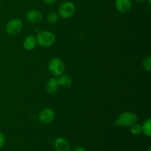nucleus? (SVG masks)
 Instances as JSON below:
<instances>
[{"label":"nucleus","mask_w":151,"mask_h":151,"mask_svg":"<svg viewBox=\"0 0 151 151\" xmlns=\"http://www.w3.org/2000/svg\"><path fill=\"white\" fill-rule=\"evenodd\" d=\"M4 144H5V137L2 133L0 132V148H1Z\"/></svg>","instance_id":"f3484780"},{"label":"nucleus","mask_w":151,"mask_h":151,"mask_svg":"<svg viewBox=\"0 0 151 151\" xmlns=\"http://www.w3.org/2000/svg\"><path fill=\"white\" fill-rule=\"evenodd\" d=\"M54 147L55 151H70V145L66 139L58 137L55 140Z\"/></svg>","instance_id":"1a4fd4ad"},{"label":"nucleus","mask_w":151,"mask_h":151,"mask_svg":"<svg viewBox=\"0 0 151 151\" xmlns=\"http://www.w3.org/2000/svg\"><path fill=\"white\" fill-rule=\"evenodd\" d=\"M37 44V41L36 38L34 35H28L27 37H26L24 41V48L26 50H28V51H30V50H32L33 49L35 48Z\"/></svg>","instance_id":"9d476101"},{"label":"nucleus","mask_w":151,"mask_h":151,"mask_svg":"<svg viewBox=\"0 0 151 151\" xmlns=\"http://www.w3.org/2000/svg\"><path fill=\"white\" fill-rule=\"evenodd\" d=\"M145 1H147V3H148V4H151V0H145Z\"/></svg>","instance_id":"412c9836"},{"label":"nucleus","mask_w":151,"mask_h":151,"mask_svg":"<svg viewBox=\"0 0 151 151\" xmlns=\"http://www.w3.org/2000/svg\"><path fill=\"white\" fill-rule=\"evenodd\" d=\"M49 72L55 77H59L63 74L65 70V63L60 58H53L48 63Z\"/></svg>","instance_id":"7ed1b4c3"},{"label":"nucleus","mask_w":151,"mask_h":151,"mask_svg":"<svg viewBox=\"0 0 151 151\" xmlns=\"http://www.w3.org/2000/svg\"><path fill=\"white\" fill-rule=\"evenodd\" d=\"M73 151H86V150L84 147H81V146H78V147H76L74 149Z\"/></svg>","instance_id":"6ab92c4d"},{"label":"nucleus","mask_w":151,"mask_h":151,"mask_svg":"<svg viewBox=\"0 0 151 151\" xmlns=\"http://www.w3.org/2000/svg\"><path fill=\"white\" fill-rule=\"evenodd\" d=\"M25 18L29 23L36 24H39L42 22L44 16H43L42 13L41 11L33 9V10H29L26 13Z\"/></svg>","instance_id":"0eeeda50"},{"label":"nucleus","mask_w":151,"mask_h":151,"mask_svg":"<svg viewBox=\"0 0 151 151\" xmlns=\"http://www.w3.org/2000/svg\"><path fill=\"white\" fill-rule=\"evenodd\" d=\"M43 2L45 3L46 4H48V5H52V4H54L55 3L56 0H42Z\"/></svg>","instance_id":"a211bd4d"},{"label":"nucleus","mask_w":151,"mask_h":151,"mask_svg":"<svg viewBox=\"0 0 151 151\" xmlns=\"http://www.w3.org/2000/svg\"><path fill=\"white\" fill-rule=\"evenodd\" d=\"M23 23L19 19H13L9 21L5 27V31L8 35H16L22 31Z\"/></svg>","instance_id":"39448f33"},{"label":"nucleus","mask_w":151,"mask_h":151,"mask_svg":"<svg viewBox=\"0 0 151 151\" xmlns=\"http://www.w3.org/2000/svg\"><path fill=\"white\" fill-rule=\"evenodd\" d=\"M1 0H0V4H1Z\"/></svg>","instance_id":"5701e85b"},{"label":"nucleus","mask_w":151,"mask_h":151,"mask_svg":"<svg viewBox=\"0 0 151 151\" xmlns=\"http://www.w3.org/2000/svg\"><path fill=\"white\" fill-rule=\"evenodd\" d=\"M58 82L59 86L66 87V88H69L72 84V78L69 75H63V74L59 76L58 79Z\"/></svg>","instance_id":"f8f14e48"},{"label":"nucleus","mask_w":151,"mask_h":151,"mask_svg":"<svg viewBox=\"0 0 151 151\" xmlns=\"http://www.w3.org/2000/svg\"><path fill=\"white\" fill-rule=\"evenodd\" d=\"M59 16L58 14H57L55 12H52L50 13L47 16V20L48 22V23L50 24H55V22H57V21L58 20Z\"/></svg>","instance_id":"2eb2a0df"},{"label":"nucleus","mask_w":151,"mask_h":151,"mask_svg":"<svg viewBox=\"0 0 151 151\" xmlns=\"http://www.w3.org/2000/svg\"><path fill=\"white\" fill-rule=\"evenodd\" d=\"M143 69L146 72H150L151 70V56L148 55L145 58L142 63Z\"/></svg>","instance_id":"dca6fc26"},{"label":"nucleus","mask_w":151,"mask_h":151,"mask_svg":"<svg viewBox=\"0 0 151 151\" xmlns=\"http://www.w3.org/2000/svg\"><path fill=\"white\" fill-rule=\"evenodd\" d=\"M130 127H131L130 130H131V134H134V135H139L142 133V125H140V124L135 122Z\"/></svg>","instance_id":"4468645a"},{"label":"nucleus","mask_w":151,"mask_h":151,"mask_svg":"<svg viewBox=\"0 0 151 151\" xmlns=\"http://www.w3.org/2000/svg\"><path fill=\"white\" fill-rule=\"evenodd\" d=\"M38 120L44 125L50 124L55 118V112L52 109H44L38 114Z\"/></svg>","instance_id":"423d86ee"},{"label":"nucleus","mask_w":151,"mask_h":151,"mask_svg":"<svg viewBox=\"0 0 151 151\" xmlns=\"http://www.w3.org/2000/svg\"><path fill=\"white\" fill-rule=\"evenodd\" d=\"M133 3L131 0H116L115 7L119 12L125 13L129 12L132 9Z\"/></svg>","instance_id":"6e6552de"},{"label":"nucleus","mask_w":151,"mask_h":151,"mask_svg":"<svg viewBox=\"0 0 151 151\" xmlns=\"http://www.w3.org/2000/svg\"><path fill=\"white\" fill-rule=\"evenodd\" d=\"M37 44L41 47H49L53 45L55 41V35L51 31L43 30L38 32L36 35Z\"/></svg>","instance_id":"f03ea898"},{"label":"nucleus","mask_w":151,"mask_h":151,"mask_svg":"<svg viewBox=\"0 0 151 151\" xmlns=\"http://www.w3.org/2000/svg\"><path fill=\"white\" fill-rule=\"evenodd\" d=\"M75 5L73 2L66 1L62 3L58 8V16L65 19L72 17L75 13Z\"/></svg>","instance_id":"20e7f679"},{"label":"nucleus","mask_w":151,"mask_h":151,"mask_svg":"<svg viewBox=\"0 0 151 151\" xmlns=\"http://www.w3.org/2000/svg\"><path fill=\"white\" fill-rule=\"evenodd\" d=\"M151 150V148L150 147V148H149V151H150Z\"/></svg>","instance_id":"4be33fe9"},{"label":"nucleus","mask_w":151,"mask_h":151,"mask_svg":"<svg viewBox=\"0 0 151 151\" xmlns=\"http://www.w3.org/2000/svg\"><path fill=\"white\" fill-rule=\"evenodd\" d=\"M135 1L138 3H143L145 0H135Z\"/></svg>","instance_id":"aec40b11"},{"label":"nucleus","mask_w":151,"mask_h":151,"mask_svg":"<svg viewBox=\"0 0 151 151\" xmlns=\"http://www.w3.org/2000/svg\"><path fill=\"white\" fill-rule=\"evenodd\" d=\"M46 91L49 93V94H53L59 88V84L58 82V79L55 78H52L49 79L47 81V84H46Z\"/></svg>","instance_id":"9b49d317"},{"label":"nucleus","mask_w":151,"mask_h":151,"mask_svg":"<svg viewBox=\"0 0 151 151\" xmlns=\"http://www.w3.org/2000/svg\"><path fill=\"white\" fill-rule=\"evenodd\" d=\"M142 133L145 134L146 137H151V119L147 118L145 119L143 124L142 125Z\"/></svg>","instance_id":"ddd939ff"},{"label":"nucleus","mask_w":151,"mask_h":151,"mask_svg":"<svg viewBox=\"0 0 151 151\" xmlns=\"http://www.w3.org/2000/svg\"><path fill=\"white\" fill-rule=\"evenodd\" d=\"M137 115L134 112L125 111L120 114L115 120L114 125L117 127H129L137 122Z\"/></svg>","instance_id":"f257e3e1"}]
</instances>
